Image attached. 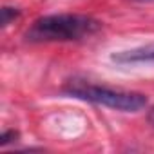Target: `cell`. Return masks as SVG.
<instances>
[{
	"instance_id": "obj_1",
	"label": "cell",
	"mask_w": 154,
	"mask_h": 154,
	"mask_svg": "<svg viewBox=\"0 0 154 154\" xmlns=\"http://www.w3.org/2000/svg\"><path fill=\"white\" fill-rule=\"evenodd\" d=\"M102 24L87 15H47L36 18L29 29L26 31L24 38L33 44H45V42H71L82 40L96 31H100Z\"/></svg>"
},
{
	"instance_id": "obj_2",
	"label": "cell",
	"mask_w": 154,
	"mask_h": 154,
	"mask_svg": "<svg viewBox=\"0 0 154 154\" xmlns=\"http://www.w3.org/2000/svg\"><path fill=\"white\" fill-rule=\"evenodd\" d=\"M63 91L78 100H85L96 105H103L114 111L122 112H136L147 107V96L141 93L132 91H120V89H109L103 85H96L80 78H72L67 82Z\"/></svg>"
},
{
	"instance_id": "obj_3",
	"label": "cell",
	"mask_w": 154,
	"mask_h": 154,
	"mask_svg": "<svg viewBox=\"0 0 154 154\" xmlns=\"http://www.w3.org/2000/svg\"><path fill=\"white\" fill-rule=\"evenodd\" d=\"M111 60L116 62V63H125V65L127 63H149V62H154V44H147V45H140V47L112 53Z\"/></svg>"
},
{
	"instance_id": "obj_4",
	"label": "cell",
	"mask_w": 154,
	"mask_h": 154,
	"mask_svg": "<svg viewBox=\"0 0 154 154\" xmlns=\"http://www.w3.org/2000/svg\"><path fill=\"white\" fill-rule=\"evenodd\" d=\"M20 17V9L17 8H9V6H4L2 8V26L8 27L11 22H15L17 18Z\"/></svg>"
},
{
	"instance_id": "obj_5",
	"label": "cell",
	"mask_w": 154,
	"mask_h": 154,
	"mask_svg": "<svg viewBox=\"0 0 154 154\" xmlns=\"http://www.w3.org/2000/svg\"><path fill=\"white\" fill-rule=\"evenodd\" d=\"M18 138H20V134H18L17 131H6V132H2V136H0V145L6 147V145L17 141Z\"/></svg>"
},
{
	"instance_id": "obj_6",
	"label": "cell",
	"mask_w": 154,
	"mask_h": 154,
	"mask_svg": "<svg viewBox=\"0 0 154 154\" xmlns=\"http://www.w3.org/2000/svg\"><path fill=\"white\" fill-rule=\"evenodd\" d=\"M147 120H149V123L154 127V107H150V111H149V114H147Z\"/></svg>"
}]
</instances>
